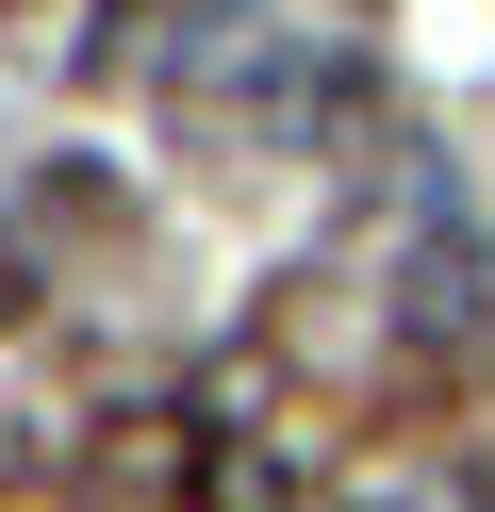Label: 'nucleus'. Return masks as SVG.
I'll list each match as a JSON object with an SVG mask.
<instances>
[{"instance_id": "obj_1", "label": "nucleus", "mask_w": 495, "mask_h": 512, "mask_svg": "<svg viewBox=\"0 0 495 512\" xmlns=\"http://www.w3.org/2000/svg\"><path fill=\"white\" fill-rule=\"evenodd\" d=\"M198 512H297V446L281 430H198Z\"/></svg>"}, {"instance_id": "obj_2", "label": "nucleus", "mask_w": 495, "mask_h": 512, "mask_svg": "<svg viewBox=\"0 0 495 512\" xmlns=\"http://www.w3.org/2000/svg\"><path fill=\"white\" fill-rule=\"evenodd\" d=\"M347 512H495V479H462V463H363Z\"/></svg>"}]
</instances>
